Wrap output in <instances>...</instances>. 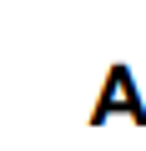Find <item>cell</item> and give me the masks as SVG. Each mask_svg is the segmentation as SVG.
I'll list each match as a JSON object with an SVG mask.
<instances>
[{
    "label": "cell",
    "instance_id": "obj_1",
    "mask_svg": "<svg viewBox=\"0 0 146 151\" xmlns=\"http://www.w3.org/2000/svg\"><path fill=\"white\" fill-rule=\"evenodd\" d=\"M116 111H126L131 121H146V106L136 101V81H131L126 65H111V70H106V91H101V101H96V121H111Z\"/></svg>",
    "mask_w": 146,
    "mask_h": 151
}]
</instances>
